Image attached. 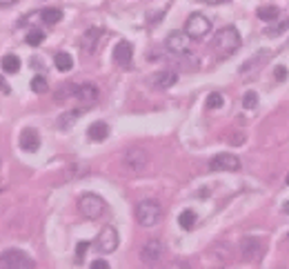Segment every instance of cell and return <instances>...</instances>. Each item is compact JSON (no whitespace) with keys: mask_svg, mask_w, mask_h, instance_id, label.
Here are the masks:
<instances>
[{"mask_svg":"<svg viewBox=\"0 0 289 269\" xmlns=\"http://www.w3.org/2000/svg\"><path fill=\"white\" fill-rule=\"evenodd\" d=\"M211 47H214V54L218 56V58H227V56H231L236 49L240 47V34L236 27H223L218 29L214 36V43H211Z\"/></svg>","mask_w":289,"mask_h":269,"instance_id":"cell-1","label":"cell"},{"mask_svg":"<svg viewBox=\"0 0 289 269\" xmlns=\"http://www.w3.org/2000/svg\"><path fill=\"white\" fill-rule=\"evenodd\" d=\"M163 218V207L158 200H140L136 205V220L140 227H154Z\"/></svg>","mask_w":289,"mask_h":269,"instance_id":"cell-2","label":"cell"},{"mask_svg":"<svg viewBox=\"0 0 289 269\" xmlns=\"http://www.w3.org/2000/svg\"><path fill=\"white\" fill-rule=\"evenodd\" d=\"M78 209L85 218L96 220L107 211V203L98 194H82L80 200H78Z\"/></svg>","mask_w":289,"mask_h":269,"instance_id":"cell-3","label":"cell"},{"mask_svg":"<svg viewBox=\"0 0 289 269\" xmlns=\"http://www.w3.org/2000/svg\"><path fill=\"white\" fill-rule=\"evenodd\" d=\"M185 32H187L189 36H192L194 40H200L205 38L209 32H211V23L207 16H203V14H192V16L187 18V23H185Z\"/></svg>","mask_w":289,"mask_h":269,"instance_id":"cell-4","label":"cell"},{"mask_svg":"<svg viewBox=\"0 0 289 269\" xmlns=\"http://www.w3.org/2000/svg\"><path fill=\"white\" fill-rule=\"evenodd\" d=\"M0 265L14 267V269H29V267H34V260L20 249H7L0 253Z\"/></svg>","mask_w":289,"mask_h":269,"instance_id":"cell-5","label":"cell"},{"mask_svg":"<svg viewBox=\"0 0 289 269\" xmlns=\"http://www.w3.org/2000/svg\"><path fill=\"white\" fill-rule=\"evenodd\" d=\"M122 163H125L127 169H131V172H142L144 167H147L149 163V156L147 152L140 147H131L125 152V156H122Z\"/></svg>","mask_w":289,"mask_h":269,"instance_id":"cell-6","label":"cell"},{"mask_svg":"<svg viewBox=\"0 0 289 269\" xmlns=\"http://www.w3.org/2000/svg\"><path fill=\"white\" fill-rule=\"evenodd\" d=\"M192 36H189L187 32H172L167 36V40H165V45H167V49L172 51V54H187L189 51V45H192Z\"/></svg>","mask_w":289,"mask_h":269,"instance_id":"cell-7","label":"cell"},{"mask_svg":"<svg viewBox=\"0 0 289 269\" xmlns=\"http://www.w3.org/2000/svg\"><path fill=\"white\" fill-rule=\"evenodd\" d=\"M211 172H238L240 169V158L234 156V154H218V156L211 158L209 163Z\"/></svg>","mask_w":289,"mask_h":269,"instance_id":"cell-8","label":"cell"},{"mask_svg":"<svg viewBox=\"0 0 289 269\" xmlns=\"http://www.w3.org/2000/svg\"><path fill=\"white\" fill-rule=\"evenodd\" d=\"M96 247H98V251H100V253H111V251H116V247H118V231L113 229L111 225H107L105 229L98 234Z\"/></svg>","mask_w":289,"mask_h":269,"instance_id":"cell-9","label":"cell"},{"mask_svg":"<svg viewBox=\"0 0 289 269\" xmlns=\"http://www.w3.org/2000/svg\"><path fill=\"white\" fill-rule=\"evenodd\" d=\"M161 256H163V242L158 240V238H152V240H147L142 245L140 260L144 265H156V262L161 260Z\"/></svg>","mask_w":289,"mask_h":269,"instance_id":"cell-10","label":"cell"},{"mask_svg":"<svg viewBox=\"0 0 289 269\" xmlns=\"http://www.w3.org/2000/svg\"><path fill=\"white\" fill-rule=\"evenodd\" d=\"M74 98H76V100H80L85 107H91V105H96V102H98L100 91H98L94 85H76L74 87Z\"/></svg>","mask_w":289,"mask_h":269,"instance_id":"cell-11","label":"cell"},{"mask_svg":"<svg viewBox=\"0 0 289 269\" xmlns=\"http://www.w3.org/2000/svg\"><path fill=\"white\" fill-rule=\"evenodd\" d=\"M240 253H242L245 260H256V258L262 253L260 240H258V238H251V236L242 238V240H240Z\"/></svg>","mask_w":289,"mask_h":269,"instance_id":"cell-12","label":"cell"},{"mask_svg":"<svg viewBox=\"0 0 289 269\" xmlns=\"http://www.w3.org/2000/svg\"><path fill=\"white\" fill-rule=\"evenodd\" d=\"M131 56H133V47H131V43H127V40H120V43L116 45V49H113V60H116L118 67L131 65Z\"/></svg>","mask_w":289,"mask_h":269,"instance_id":"cell-13","label":"cell"},{"mask_svg":"<svg viewBox=\"0 0 289 269\" xmlns=\"http://www.w3.org/2000/svg\"><path fill=\"white\" fill-rule=\"evenodd\" d=\"M18 143H20V149H25V152H29V154L40 149V136L36 129H25V131L20 133Z\"/></svg>","mask_w":289,"mask_h":269,"instance_id":"cell-14","label":"cell"},{"mask_svg":"<svg viewBox=\"0 0 289 269\" xmlns=\"http://www.w3.org/2000/svg\"><path fill=\"white\" fill-rule=\"evenodd\" d=\"M100 27H89L82 36V43H80V49L85 51V54H94V49L98 47V43H100Z\"/></svg>","mask_w":289,"mask_h":269,"instance_id":"cell-15","label":"cell"},{"mask_svg":"<svg viewBox=\"0 0 289 269\" xmlns=\"http://www.w3.org/2000/svg\"><path fill=\"white\" fill-rule=\"evenodd\" d=\"M87 136H89V141H94V143H102L107 136H109V125L102 120L91 122V125L87 127Z\"/></svg>","mask_w":289,"mask_h":269,"instance_id":"cell-16","label":"cell"},{"mask_svg":"<svg viewBox=\"0 0 289 269\" xmlns=\"http://www.w3.org/2000/svg\"><path fill=\"white\" fill-rule=\"evenodd\" d=\"M178 76L174 74V71H158V74L152 76V85L154 87H161V89H167V87L176 85Z\"/></svg>","mask_w":289,"mask_h":269,"instance_id":"cell-17","label":"cell"},{"mask_svg":"<svg viewBox=\"0 0 289 269\" xmlns=\"http://www.w3.org/2000/svg\"><path fill=\"white\" fill-rule=\"evenodd\" d=\"M54 65H56V69H58V71L67 74V71H71V67H74V58H71L69 54H65V51H60V54H56Z\"/></svg>","mask_w":289,"mask_h":269,"instance_id":"cell-18","label":"cell"},{"mask_svg":"<svg viewBox=\"0 0 289 269\" xmlns=\"http://www.w3.org/2000/svg\"><path fill=\"white\" fill-rule=\"evenodd\" d=\"M40 18H43L45 25H56V23H60V20H63V12H60V9H56V7H47V9H43V12H40Z\"/></svg>","mask_w":289,"mask_h":269,"instance_id":"cell-19","label":"cell"},{"mask_svg":"<svg viewBox=\"0 0 289 269\" xmlns=\"http://www.w3.org/2000/svg\"><path fill=\"white\" fill-rule=\"evenodd\" d=\"M196 220H198V216H196V211H192V209H185L183 214L178 216V222H180V227H183V229H194Z\"/></svg>","mask_w":289,"mask_h":269,"instance_id":"cell-20","label":"cell"},{"mask_svg":"<svg viewBox=\"0 0 289 269\" xmlns=\"http://www.w3.org/2000/svg\"><path fill=\"white\" fill-rule=\"evenodd\" d=\"M256 16L260 20H265V23H271V20L278 18V7H273V5H265V7H258Z\"/></svg>","mask_w":289,"mask_h":269,"instance_id":"cell-21","label":"cell"},{"mask_svg":"<svg viewBox=\"0 0 289 269\" xmlns=\"http://www.w3.org/2000/svg\"><path fill=\"white\" fill-rule=\"evenodd\" d=\"M3 69L7 71V74H16V71L20 69V60H18V56H5L3 58Z\"/></svg>","mask_w":289,"mask_h":269,"instance_id":"cell-22","label":"cell"},{"mask_svg":"<svg viewBox=\"0 0 289 269\" xmlns=\"http://www.w3.org/2000/svg\"><path fill=\"white\" fill-rule=\"evenodd\" d=\"M289 29V18L287 20H280V23L276 25V27H265V36H280V34H285Z\"/></svg>","mask_w":289,"mask_h":269,"instance_id":"cell-23","label":"cell"},{"mask_svg":"<svg viewBox=\"0 0 289 269\" xmlns=\"http://www.w3.org/2000/svg\"><path fill=\"white\" fill-rule=\"evenodd\" d=\"M74 87H76V85L58 87V91H56V102H63V100H69V98H74Z\"/></svg>","mask_w":289,"mask_h":269,"instance_id":"cell-24","label":"cell"},{"mask_svg":"<svg viewBox=\"0 0 289 269\" xmlns=\"http://www.w3.org/2000/svg\"><path fill=\"white\" fill-rule=\"evenodd\" d=\"M47 78L45 76H36V78H32V91H36V94H45L47 91Z\"/></svg>","mask_w":289,"mask_h":269,"instance_id":"cell-25","label":"cell"},{"mask_svg":"<svg viewBox=\"0 0 289 269\" xmlns=\"http://www.w3.org/2000/svg\"><path fill=\"white\" fill-rule=\"evenodd\" d=\"M80 116V109H74V111H69V113H65V116H60V120H58V125L60 127H65V129H69L71 125H74V120Z\"/></svg>","mask_w":289,"mask_h":269,"instance_id":"cell-26","label":"cell"},{"mask_svg":"<svg viewBox=\"0 0 289 269\" xmlns=\"http://www.w3.org/2000/svg\"><path fill=\"white\" fill-rule=\"evenodd\" d=\"M256 105H258V94L256 91H247V94L242 96V107H245V109H254Z\"/></svg>","mask_w":289,"mask_h":269,"instance_id":"cell-27","label":"cell"},{"mask_svg":"<svg viewBox=\"0 0 289 269\" xmlns=\"http://www.w3.org/2000/svg\"><path fill=\"white\" fill-rule=\"evenodd\" d=\"M43 40H45V34L40 32V29H34V32L27 34V43L32 45V47H38V45L43 43Z\"/></svg>","mask_w":289,"mask_h":269,"instance_id":"cell-28","label":"cell"},{"mask_svg":"<svg viewBox=\"0 0 289 269\" xmlns=\"http://www.w3.org/2000/svg\"><path fill=\"white\" fill-rule=\"evenodd\" d=\"M218 107H223V96H220V94H209L207 109H218Z\"/></svg>","mask_w":289,"mask_h":269,"instance_id":"cell-29","label":"cell"},{"mask_svg":"<svg viewBox=\"0 0 289 269\" xmlns=\"http://www.w3.org/2000/svg\"><path fill=\"white\" fill-rule=\"evenodd\" d=\"M87 249H89V242H87V240L78 242V245H76V256L82 258V256H85V253H87Z\"/></svg>","mask_w":289,"mask_h":269,"instance_id":"cell-30","label":"cell"},{"mask_svg":"<svg viewBox=\"0 0 289 269\" xmlns=\"http://www.w3.org/2000/svg\"><path fill=\"white\" fill-rule=\"evenodd\" d=\"M273 76H276V80H285L287 78V69L285 67H276V69H273Z\"/></svg>","mask_w":289,"mask_h":269,"instance_id":"cell-31","label":"cell"},{"mask_svg":"<svg viewBox=\"0 0 289 269\" xmlns=\"http://www.w3.org/2000/svg\"><path fill=\"white\" fill-rule=\"evenodd\" d=\"M91 267H94V269H109V262L102 260V258H98V260L91 262Z\"/></svg>","mask_w":289,"mask_h":269,"instance_id":"cell-32","label":"cell"},{"mask_svg":"<svg viewBox=\"0 0 289 269\" xmlns=\"http://www.w3.org/2000/svg\"><path fill=\"white\" fill-rule=\"evenodd\" d=\"M0 91H3V94H9V91H12V89L7 87V82H5L3 76H0Z\"/></svg>","mask_w":289,"mask_h":269,"instance_id":"cell-33","label":"cell"},{"mask_svg":"<svg viewBox=\"0 0 289 269\" xmlns=\"http://www.w3.org/2000/svg\"><path fill=\"white\" fill-rule=\"evenodd\" d=\"M18 0H0V7H12V5H16Z\"/></svg>","mask_w":289,"mask_h":269,"instance_id":"cell-34","label":"cell"},{"mask_svg":"<svg viewBox=\"0 0 289 269\" xmlns=\"http://www.w3.org/2000/svg\"><path fill=\"white\" fill-rule=\"evenodd\" d=\"M205 5H220V3H227V0H203Z\"/></svg>","mask_w":289,"mask_h":269,"instance_id":"cell-35","label":"cell"},{"mask_svg":"<svg viewBox=\"0 0 289 269\" xmlns=\"http://www.w3.org/2000/svg\"><path fill=\"white\" fill-rule=\"evenodd\" d=\"M282 211H285V214H289V200H287L285 205H282Z\"/></svg>","mask_w":289,"mask_h":269,"instance_id":"cell-36","label":"cell"},{"mask_svg":"<svg viewBox=\"0 0 289 269\" xmlns=\"http://www.w3.org/2000/svg\"><path fill=\"white\" fill-rule=\"evenodd\" d=\"M287 185H289V174H287Z\"/></svg>","mask_w":289,"mask_h":269,"instance_id":"cell-37","label":"cell"}]
</instances>
